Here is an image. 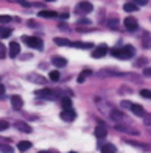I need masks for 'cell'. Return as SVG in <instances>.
I'll list each match as a JSON object with an SVG mask.
<instances>
[{
    "label": "cell",
    "mask_w": 151,
    "mask_h": 153,
    "mask_svg": "<svg viewBox=\"0 0 151 153\" xmlns=\"http://www.w3.org/2000/svg\"><path fill=\"white\" fill-rule=\"evenodd\" d=\"M111 55L115 58H119V59H129L136 55V48L128 44L122 48H111Z\"/></svg>",
    "instance_id": "cell-1"
},
{
    "label": "cell",
    "mask_w": 151,
    "mask_h": 153,
    "mask_svg": "<svg viewBox=\"0 0 151 153\" xmlns=\"http://www.w3.org/2000/svg\"><path fill=\"white\" fill-rule=\"evenodd\" d=\"M22 41L31 48H36V50H42L44 48V42L41 38H34V36H22Z\"/></svg>",
    "instance_id": "cell-2"
},
{
    "label": "cell",
    "mask_w": 151,
    "mask_h": 153,
    "mask_svg": "<svg viewBox=\"0 0 151 153\" xmlns=\"http://www.w3.org/2000/svg\"><path fill=\"white\" fill-rule=\"evenodd\" d=\"M36 97H41V99H47V100H55L58 97V94L53 91L50 88H44V89H38L36 92H34Z\"/></svg>",
    "instance_id": "cell-3"
},
{
    "label": "cell",
    "mask_w": 151,
    "mask_h": 153,
    "mask_svg": "<svg viewBox=\"0 0 151 153\" xmlns=\"http://www.w3.org/2000/svg\"><path fill=\"white\" fill-rule=\"evenodd\" d=\"M109 116H111V119H114L117 123H122V122H126V123H131V120L128 119V116L125 113H122V111H117V109H112L111 113H109Z\"/></svg>",
    "instance_id": "cell-4"
},
{
    "label": "cell",
    "mask_w": 151,
    "mask_h": 153,
    "mask_svg": "<svg viewBox=\"0 0 151 153\" xmlns=\"http://www.w3.org/2000/svg\"><path fill=\"white\" fill-rule=\"evenodd\" d=\"M123 25H125V28L128 31H136L137 28H139V22H137V19L133 17V16H128L125 19V22H123Z\"/></svg>",
    "instance_id": "cell-5"
},
{
    "label": "cell",
    "mask_w": 151,
    "mask_h": 153,
    "mask_svg": "<svg viewBox=\"0 0 151 153\" xmlns=\"http://www.w3.org/2000/svg\"><path fill=\"white\" fill-rule=\"evenodd\" d=\"M94 10V6H92V3H89V2H80L78 3V6H77V14H87V13H91Z\"/></svg>",
    "instance_id": "cell-6"
},
{
    "label": "cell",
    "mask_w": 151,
    "mask_h": 153,
    "mask_svg": "<svg viewBox=\"0 0 151 153\" xmlns=\"http://www.w3.org/2000/svg\"><path fill=\"white\" fill-rule=\"evenodd\" d=\"M61 119L66 120V122H73L75 119H77V113H75V109L67 108V109H64L63 113H61Z\"/></svg>",
    "instance_id": "cell-7"
},
{
    "label": "cell",
    "mask_w": 151,
    "mask_h": 153,
    "mask_svg": "<svg viewBox=\"0 0 151 153\" xmlns=\"http://www.w3.org/2000/svg\"><path fill=\"white\" fill-rule=\"evenodd\" d=\"M128 109L131 111L134 116H137V117H143V116H145V113H147L145 108H143L142 105H137V103H131Z\"/></svg>",
    "instance_id": "cell-8"
},
{
    "label": "cell",
    "mask_w": 151,
    "mask_h": 153,
    "mask_svg": "<svg viewBox=\"0 0 151 153\" xmlns=\"http://www.w3.org/2000/svg\"><path fill=\"white\" fill-rule=\"evenodd\" d=\"M106 136H108V128L103 122H100L97 125V128H95V137L97 139H105Z\"/></svg>",
    "instance_id": "cell-9"
},
{
    "label": "cell",
    "mask_w": 151,
    "mask_h": 153,
    "mask_svg": "<svg viewBox=\"0 0 151 153\" xmlns=\"http://www.w3.org/2000/svg\"><path fill=\"white\" fill-rule=\"evenodd\" d=\"M115 128H117L119 131H123V133H128V134H133V136H139V130H136L133 127H128V125L117 123V125H115Z\"/></svg>",
    "instance_id": "cell-10"
},
{
    "label": "cell",
    "mask_w": 151,
    "mask_h": 153,
    "mask_svg": "<svg viewBox=\"0 0 151 153\" xmlns=\"http://www.w3.org/2000/svg\"><path fill=\"white\" fill-rule=\"evenodd\" d=\"M11 106L14 108L16 111H19V109H22V106H24V100H22V97L20 95H11Z\"/></svg>",
    "instance_id": "cell-11"
},
{
    "label": "cell",
    "mask_w": 151,
    "mask_h": 153,
    "mask_svg": "<svg viewBox=\"0 0 151 153\" xmlns=\"http://www.w3.org/2000/svg\"><path fill=\"white\" fill-rule=\"evenodd\" d=\"M106 53H108V45L106 44H101L100 47H97L92 52V58H103Z\"/></svg>",
    "instance_id": "cell-12"
},
{
    "label": "cell",
    "mask_w": 151,
    "mask_h": 153,
    "mask_svg": "<svg viewBox=\"0 0 151 153\" xmlns=\"http://www.w3.org/2000/svg\"><path fill=\"white\" fill-rule=\"evenodd\" d=\"M14 127H16L19 131H24V133H31V131H33V128L30 127V125L27 123V122H22V120H17V122L14 123Z\"/></svg>",
    "instance_id": "cell-13"
},
{
    "label": "cell",
    "mask_w": 151,
    "mask_h": 153,
    "mask_svg": "<svg viewBox=\"0 0 151 153\" xmlns=\"http://www.w3.org/2000/svg\"><path fill=\"white\" fill-rule=\"evenodd\" d=\"M119 25H120V22H119V17L117 16H111L108 19V27L111 30H119Z\"/></svg>",
    "instance_id": "cell-14"
},
{
    "label": "cell",
    "mask_w": 151,
    "mask_h": 153,
    "mask_svg": "<svg viewBox=\"0 0 151 153\" xmlns=\"http://www.w3.org/2000/svg\"><path fill=\"white\" fill-rule=\"evenodd\" d=\"M52 64H55L56 67H66L67 66V59L63 56H53L52 58Z\"/></svg>",
    "instance_id": "cell-15"
},
{
    "label": "cell",
    "mask_w": 151,
    "mask_h": 153,
    "mask_svg": "<svg viewBox=\"0 0 151 153\" xmlns=\"http://www.w3.org/2000/svg\"><path fill=\"white\" fill-rule=\"evenodd\" d=\"M126 144H129V145H133V147H136V149H140V150H150V147L147 144H142V142H137V141H131V139H126L125 141Z\"/></svg>",
    "instance_id": "cell-16"
},
{
    "label": "cell",
    "mask_w": 151,
    "mask_h": 153,
    "mask_svg": "<svg viewBox=\"0 0 151 153\" xmlns=\"http://www.w3.org/2000/svg\"><path fill=\"white\" fill-rule=\"evenodd\" d=\"M19 52H20V45L17 42H11L10 44V56L11 58H16L17 55H19Z\"/></svg>",
    "instance_id": "cell-17"
},
{
    "label": "cell",
    "mask_w": 151,
    "mask_h": 153,
    "mask_svg": "<svg viewBox=\"0 0 151 153\" xmlns=\"http://www.w3.org/2000/svg\"><path fill=\"white\" fill-rule=\"evenodd\" d=\"M70 47H75V48H94V44L92 42H70Z\"/></svg>",
    "instance_id": "cell-18"
},
{
    "label": "cell",
    "mask_w": 151,
    "mask_h": 153,
    "mask_svg": "<svg viewBox=\"0 0 151 153\" xmlns=\"http://www.w3.org/2000/svg\"><path fill=\"white\" fill-rule=\"evenodd\" d=\"M123 10H125L126 13H134V11L139 10V6H137L134 2H126L125 5H123Z\"/></svg>",
    "instance_id": "cell-19"
},
{
    "label": "cell",
    "mask_w": 151,
    "mask_h": 153,
    "mask_svg": "<svg viewBox=\"0 0 151 153\" xmlns=\"http://www.w3.org/2000/svg\"><path fill=\"white\" fill-rule=\"evenodd\" d=\"M11 33H13L11 28H8V27H5V25H0V38H10Z\"/></svg>",
    "instance_id": "cell-20"
},
{
    "label": "cell",
    "mask_w": 151,
    "mask_h": 153,
    "mask_svg": "<svg viewBox=\"0 0 151 153\" xmlns=\"http://www.w3.org/2000/svg\"><path fill=\"white\" fill-rule=\"evenodd\" d=\"M28 80L33 81V83H41V85H45L47 80L44 76H39V75H28Z\"/></svg>",
    "instance_id": "cell-21"
},
{
    "label": "cell",
    "mask_w": 151,
    "mask_h": 153,
    "mask_svg": "<svg viewBox=\"0 0 151 153\" xmlns=\"http://www.w3.org/2000/svg\"><path fill=\"white\" fill-rule=\"evenodd\" d=\"M89 75H92V71H91V69H86V71H83V72L80 74V76L77 78V81H78V83H84V80L87 78Z\"/></svg>",
    "instance_id": "cell-22"
},
{
    "label": "cell",
    "mask_w": 151,
    "mask_h": 153,
    "mask_svg": "<svg viewBox=\"0 0 151 153\" xmlns=\"http://www.w3.org/2000/svg\"><path fill=\"white\" fill-rule=\"evenodd\" d=\"M61 105H63L64 109L72 108V99L70 97H61Z\"/></svg>",
    "instance_id": "cell-23"
},
{
    "label": "cell",
    "mask_w": 151,
    "mask_h": 153,
    "mask_svg": "<svg viewBox=\"0 0 151 153\" xmlns=\"http://www.w3.org/2000/svg\"><path fill=\"white\" fill-rule=\"evenodd\" d=\"M115 145H112V144H106V145H103L101 147V153H115Z\"/></svg>",
    "instance_id": "cell-24"
},
{
    "label": "cell",
    "mask_w": 151,
    "mask_h": 153,
    "mask_svg": "<svg viewBox=\"0 0 151 153\" xmlns=\"http://www.w3.org/2000/svg\"><path fill=\"white\" fill-rule=\"evenodd\" d=\"M17 149L19 150H28V149H31V142H28V141H22V142H19L17 144Z\"/></svg>",
    "instance_id": "cell-25"
},
{
    "label": "cell",
    "mask_w": 151,
    "mask_h": 153,
    "mask_svg": "<svg viewBox=\"0 0 151 153\" xmlns=\"http://www.w3.org/2000/svg\"><path fill=\"white\" fill-rule=\"evenodd\" d=\"M39 16L41 17H56L58 14L55 11H49V10H44V11H41L39 13Z\"/></svg>",
    "instance_id": "cell-26"
},
{
    "label": "cell",
    "mask_w": 151,
    "mask_h": 153,
    "mask_svg": "<svg viewBox=\"0 0 151 153\" xmlns=\"http://www.w3.org/2000/svg\"><path fill=\"white\" fill-rule=\"evenodd\" d=\"M49 78H50L52 81H59L61 75H59V72H58V71H52V72L49 74Z\"/></svg>",
    "instance_id": "cell-27"
},
{
    "label": "cell",
    "mask_w": 151,
    "mask_h": 153,
    "mask_svg": "<svg viewBox=\"0 0 151 153\" xmlns=\"http://www.w3.org/2000/svg\"><path fill=\"white\" fill-rule=\"evenodd\" d=\"M55 44H58V45H69V47H70V42H69L67 39H64V38H55Z\"/></svg>",
    "instance_id": "cell-28"
},
{
    "label": "cell",
    "mask_w": 151,
    "mask_h": 153,
    "mask_svg": "<svg viewBox=\"0 0 151 153\" xmlns=\"http://www.w3.org/2000/svg\"><path fill=\"white\" fill-rule=\"evenodd\" d=\"M11 22V16H6V14H0V25H6Z\"/></svg>",
    "instance_id": "cell-29"
},
{
    "label": "cell",
    "mask_w": 151,
    "mask_h": 153,
    "mask_svg": "<svg viewBox=\"0 0 151 153\" xmlns=\"http://www.w3.org/2000/svg\"><path fill=\"white\" fill-rule=\"evenodd\" d=\"M0 152H3V153H13V147H11V145L0 144Z\"/></svg>",
    "instance_id": "cell-30"
},
{
    "label": "cell",
    "mask_w": 151,
    "mask_h": 153,
    "mask_svg": "<svg viewBox=\"0 0 151 153\" xmlns=\"http://www.w3.org/2000/svg\"><path fill=\"white\" fill-rule=\"evenodd\" d=\"M147 64V58H139L136 62H134V67H142Z\"/></svg>",
    "instance_id": "cell-31"
},
{
    "label": "cell",
    "mask_w": 151,
    "mask_h": 153,
    "mask_svg": "<svg viewBox=\"0 0 151 153\" xmlns=\"http://www.w3.org/2000/svg\"><path fill=\"white\" fill-rule=\"evenodd\" d=\"M140 95L143 97V99H150L151 100V91H150V89H142Z\"/></svg>",
    "instance_id": "cell-32"
},
{
    "label": "cell",
    "mask_w": 151,
    "mask_h": 153,
    "mask_svg": "<svg viewBox=\"0 0 151 153\" xmlns=\"http://www.w3.org/2000/svg\"><path fill=\"white\" fill-rule=\"evenodd\" d=\"M143 123H145L147 127H151V113L150 114L145 113V116H143Z\"/></svg>",
    "instance_id": "cell-33"
},
{
    "label": "cell",
    "mask_w": 151,
    "mask_h": 153,
    "mask_svg": "<svg viewBox=\"0 0 151 153\" xmlns=\"http://www.w3.org/2000/svg\"><path fill=\"white\" fill-rule=\"evenodd\" d=\"M8 128H10V123L6 122V120L0 119V131H5V130H8Z\"/></svg>",
    "instance_id": "cell-34"
},
{
    "label": "cell",
    "mask_w": 151,
    "mask_h": 153,
    "mask_svg": "<svg viewBox=\"0 0 151 153\" xmlns=\"http://www.w3.org/2000/svg\"><path fill=\"white\" fill-rule=\"evenodd\" d=\"M78 25H91V20H89L87 17L80 19V20H78Z\"/></svg>",
    "instance_id": "cell-35"
},
{
    "label": "cell",
    "mask_w": 151,
    "mask_h": 153,
    "mask_svg": "<svg viewBox=\"0 0 151 153\" xmlns=\"http://www.w3.org/2000/svg\"><path fill=\"white\" fill-rule=\"evenodd\" d=\"M148 2H150V0H134V3H136L137 6H143V5H148Z\"/></svg>",
    "instance_id": "cell-36"
},
{
    "label": "cell",
    "mask_w": 151,
    "mask_h": 153,
    "mask_svg": "<svg viewBox=\"0 0 151 153\" xmlns=\"http://www.w3.org/2000/svg\"><path fill=\"white\" fill-rule=\"evenodd\" d=\"M6 56V52H5V45L3 44H0V59L5 58Z\"/></svg>",
    "instance_id": "cell-37"
},
{
    "label": "cell",
    "mask_w": 151,
    "mask_h": 153,
    "mask_svg": "<svg viewBox=\"0 0 151 153\" xmlns=\"http://www.w3.org/2000/svg\"><path fill=\"white\" fill-rule=\"evenodd\" d=\"M143 75H145V76H151V67H145V69H143Z\"/></svg>",
    "instance_id": "cell-38"
},
{
    "label": "cell",
    "mask_w": 151,
    "mask_h": 153,
    "mask_svg": "<svg viewBox=\"0 0 151 153\" xmlns=\"http://www.w3.org/2000/svg\"><path fill=\"white\" fill-rule=\"evenodd\" d=\"M28 27L30 28H34V27H38V22L36 20H28Z\"/></svg>",
    "instance_id": "cell-39"
},
{
    "label": "cell",
    "mask_w": 151,
    "mask_h": 153,
    "mask_svg": "<svg viewBox=\"0 0 151 153\" xmlns=\"http://www.w3.org/2000/svg\"><path fill=\"white\" fill-rule=\"evenodd\" d=\"M19 3L22 5V6H25V8H28V6H30V3L27 2V0H19Z\"/></svg>",
    "instance_id": "cell-40"
},
{
    "label": "cell",
    "mask_w": 151,
    "mask_h": 153,
    "mask_svg": "<svg viewBox=\"0 0 151 153\" xmlns=\"http://www.w3.org/2000/svg\"><path fill=\"white\" fill-rule=\"evenodd\" d=\"M2 95H5V86L0 85V97H2Z\"/></svg>",
    "instance_id": "cell-41"
},
{
    "label": "cell",
    "mask_w": 151,
    "mask_h": 153,
    "mask_svg": "<svg viewBox=\"0 0 151 153\" xmlns=\"http://www.w3.org/2000/svg\"><path fill=\"white\" fill-rule=\"evenodd\" d=\"M61 17H63V19H69V13H63V14H61Z\"/></svg>",
    "instance_id": "cell-42"
},
{
    "label": "cell",
    "mask_w": 151,
    "mask_h": 153,
    "mask_svg": "<svg viewBox=\"0 0 151 153\" xmlns=\"http://www.w3.org/2000/svg\"><path fill=\"white\" fill-rule=\"evenodd\" d=\"M8 2H17L19 3V0H8Z\"/></svg>",
    "instance_id": "cell-43"
},
{
    "label": "cell",
    "mask_w": 151,
    "mask_h": 153,
    "mask_svg": "<svg viewBox=\"0 0 151 153\" xmlns=\"http://www.w3.org/2000/svg\"><path fill=\"white\" fill-rule=\"evenodd\" d=\"M44 2H55V0H44Z\"/></svg>",
    "instance_id": "cell-44"
},
{
    "label": "cell",
    "mask_w": 151,
    "mask_h": 153,
    "mask_svg": "<svg viewBox=\"0 0 151 153\" xmlns=\"http://www.w3.org/2000/svg\"><path fill=\"white\" fill-rule=\"evenodd\" d=\"M39 153H47V152H39Z\"/></svg>",
    "instance_id": "cell-45"
},
{
    "label": "cell",
    "mask_w": 151,
    "mask_h": 153,
    "mask_svg": "<svg viewBox=\"0 0 151 153\" xmlns=\"http://www.w3.org/2000/svg\"><path fill=\"white\" fill-rule=\"evenodd\" d=\"M70 153H77V152H70Z\"/></svg>",
    "instance_id": "cell-46"
},
{
    "label": "cell",
    "mask_w": 151,
    "mask_h": 153,
    "mask_svg": "<svg viewBox=\"0 0 151 153\" xmlns=\"http://www.w3.org/2000/svg\"><path fill=\"white\" fill-rule=\"evenodd\" d=\"M22 153H24V152H22Z\"/></svg>",
    "instance_id": "cell-47"
}]
</instances>
